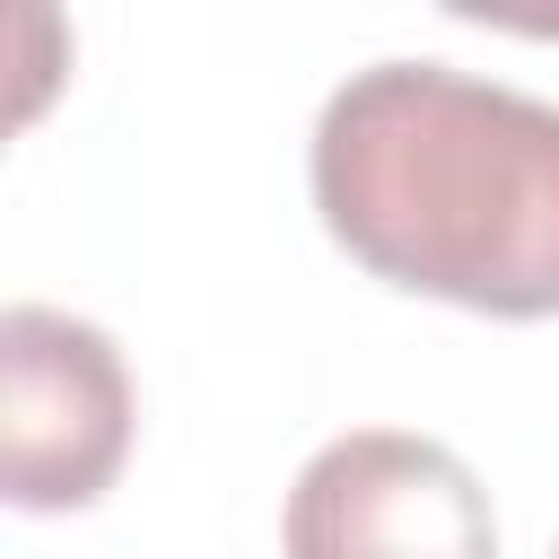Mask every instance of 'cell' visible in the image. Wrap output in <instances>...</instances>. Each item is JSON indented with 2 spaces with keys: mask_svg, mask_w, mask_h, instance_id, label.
Here are the masks:
<instances>
[{
  "mask_svg": "<svg viewBox=\"0 0 559 559\" xmlns=\"http://www.w3.org/2000/svg\"><path fill=\"white\" fill-rule=\"evenodd\" d=\"M288 559H498L489 489L472 463L411 428H349L332 437L280 524Z\"/></svg>",
  "mask_w": 559,
  "mask_h": 559,
  "instance_id": "obj_3",
  "label": "cell"
},
{
  "mask_svg": "<svg viewBox=\"0 0 559 559\" xmlns=\"http://www.w3.org/2000/svg\"><path fill=\"white\" fill-rule=\"evenodd\" d=\"M550 559H559V550H550Z\"/></svg>",
  "mask_w": 559,
  "mask_h": 559,
  "instance_id": "obj_4",
  "label": "cell"
},
{
  "mask_svg": "<svg viewBox=\"0 0 559 559\" xmlns=\"http://www.w3.org/2000/svg\"><path fill=\"white\" fill-rule=\"evenodd\" d=\"M306 175L376 280L507 323L559 314V105L454 61H376L332 87Z\"/></svg>",
  "mask_w": 559,
  "mask_h": 559,
  "instance_id": "obj_1",
  "label": "cell"
},
{
  "mask_svg": "<svg viewBox=\"0 0 559 559\" xmlns=\"http://www.w3.org/2000/svg\"><path fill=\"white\" fill-rule=\"evenodd\" d=\"M131 454V367L61 306L0 314V489L26 515L96 507Z\"/></svg>",
  "mask_w": 559,
  "mask_h": 559,
  "instance_id": "obj_2",
  "label": "cell"
}]
</instances>
